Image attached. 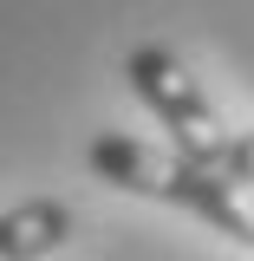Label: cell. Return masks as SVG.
<instances>
[{
	"label": "cell",
	"instance_id": "cell-3",
	"mask_svg": "<svg viewBox=\"0 0 254 261\" xmlns=\"http://www.w3.org/2000/svg\"><path fill=\"white\" fill-rule=\"evenodd\" d=\"M65 242H72V202H59V196L0 209V261H46Z\"/></svg>",
	"mask_w": 254,
	"mask_h": 261
},
{
	"label": "cell",
	"instance_id": "cell-4",
	"mask_svg": "<svg viewBox=\"0 0 254 261\" xmlns=\"http://www.w3.org/2000/svg\"><path fill=\"white\" fill-rule=\"evenodd\" d=\"M202 163H209L215 176H228V183H241V190H248V183H254V130H228Z\"/></svg>",
	"mask_w": 254,
	"mask_h": 261
},
{
	"label": "cell",
	"instance_id": "cell-2",
	"mask_svg": "<svg viewBox=\"0 0 254 261\" xmlns=\"http://www.w3.org/2000/svg\"><path fill=\"white\" fill-rule=\"evenodd\" d=\"M124 79H130V92H137V105L170 130V150H176V157H195V163H202V157L228 137L222 111H215L209 92H202V79H195L170 46H157V39L130 46Z\"/></svg>",
	"mask_w": 254,
	"mask_h": 261
},
{
	"label": "cell",
	"instance_id": "cell-1",
	"mask_svg": "<svg viewBox=\"0 0 254 261\" xmlns=\"http://www.w3.org/2000/svg\"><path fill=\"white\" fill-rule=\"evenodd\" d=\"M85 163H92L111 190L144 196V202H170V209H183V216H195V222H209L215 235L254 248V190L215 176L209 163L176 157V150H157V144L124 137V130H98L92 144H85Z\"/></svg>",
	"mask_w": 254,
	"mask_h": 261
}]
</instances>
